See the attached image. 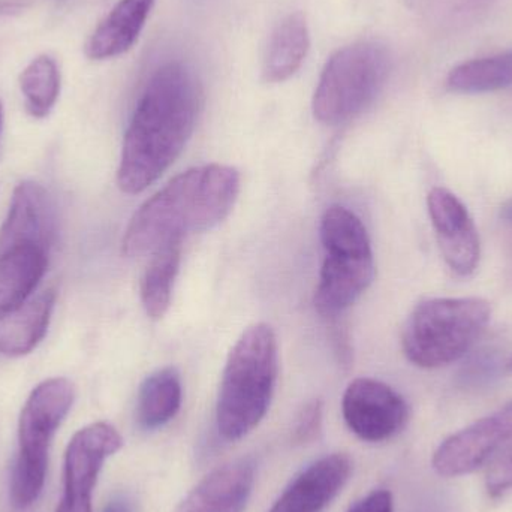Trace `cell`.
<instances>
[{
    "mask_svg": "<svg viewBox=\"0 0 512 512\" xmlns=\"http://www.w3.org/2000/svg\"><path fill=\"white\" fill-rule=\"evenodd\" d=\"M390 54L373 41L340 48L322 69L313 95V114L327 126L342 125L366 110L384 87Z\"/></svg>",
    "mask_w": 512,
    "mask_h": 512,
    "instance_id": "obj_6",
    "label": "cell"
},
{
    "mask_svg": "<svg viewBox=\"0 0 512 512\" xmlns=\"http://www.w3.org/2000/svg\"><path fill=\"white\" fill-rule=\"evenodd\" d=\"M48 251L33 245L15 246L0 254V319L20 309L47 270Z\"/></svg>",
    "mask_w": 512,
    "mask_h": 512,
    "instance_id": "obj_16",
    "label": "cell"
},
{
    "mask_svg": "<svg viewBox=\"0 0 512 512\" xmlns=\"http://www.w3.org/2000/svg\"><path fill=\"white\" fill-rule=\"evenodd\" d=\"M155 0H119L86 42L92 60H107L131 50L137 42Z\"/></svg>",
    "mask_w": 512,
    "mask_h": 512,
    "instance_id": "obj_15",
    "label": "cell"
},
{
    "mask_svg": "<svg viewBox=\"0 0 512 512\" xmlns=\"http://www.w3.org/2000/svg\"><path fill=\"white\" fill-rule=\"evenodd\" d=\"M74 399L71 381L51 378L41 382L26 400L18 426L20 448L11 481V501L18 510H26L38 501L47 475L51 439L71 411Z\"/></svg>",
    "mask_w": 512,
    "mask_h": 512,
    "instance_id": "obj_7",
    "label": "cell"
},
{
    "mask_svg": "<svg viewBox=\"0 0 512 512\" xmlns=\"http://www.w3.org/2000/svg\"><path fill=\"white\" fill-rule=\"evenodd\" d=\"M201 105L203 89L189 66L173 62L156 69L126 129L117 170L120 191H146L176 162L194 132Z\"/></svg>",
    "mask_w": 512,
    "mask_h": 512,
    "instance_id": "obj_1",
    "label": "cell"
},
{
    "mask_svg": "<svg viewBox=\"0 0 512 512\" xmlns=\"http://www.w3.org/2000/svg\"><path fill=\"white\" fill-rule=\"evenodd\" d=\"M502 218L505 219V221L512 222V201L507 204V206H504V209H502Z\"/></svg>",
    "mask_w": 512,
    "mask_h": 512,
    "instance_id": "obj_27",
    "label": "cell"
},
{
    "mask_svg": "<svg viewBox=\"0 0 512 512\" xmlns=\"http://www.w3.org/2000/svg\"><path fill=\"white\" fill-rule=\"evenodd\" d=\"M20 90L27 113L35 119L47 117L60 95V71L56 60L47 54L33 59L21 72Z\"/></svg>",
    "mask_w": 512,
    "mask_h": 512,
    "instance_id": "obj_22",
    "label": "cell"
},
{
    "mask_svg": "<svg viewBox=\"0 0 512 512\" xmlns=\"http://www.w3.org/2000/svg\"><path fill=\"white\" fill-rule=\"evenodd\" d=\"M3 120H5V113H3L2 101H0V134H2Z\"/></svg>",
    "mask_w": 512,
    "mask_h": 512,
    "instance_id": "obj_28",
    "label": "cell"
},
{
    "mask_svg": "<svg viewBox=\"0 0 512 512\" xmlns=\"http://www.w3.org/2000/svg\"><path fill=\"white\" fill-rule=\"evenodd\" d=\"M120 433L108 423H95L75 433L65 456V492L56 512H92V495L108 457L122 448Z\"/></svg>",
    "mask_w": 512,
    "mask_h": 512,
    "instance_id": "obj_9",
    "label": "cell"
},
{
    "mask_svg": "<svg viewBox=\"0 0 512 512\" xmlns=\"http://www.w3.org/2000/svg\"><path fill=\"white\" fill-rule=\"evenodd\" d=\"M322 427V403L319 400L307 403L298 415L294 429V441L307 444L318 438Z\"/></svg>",
    "mask_w": 512,
    "mask_h": 512,
    "instance_id": "obj_23",
    "label": "cell"
},
{
    "mask_svg": "<svg viewBox=\"0 0 512 512\" xmlns=\"http://www.w3.org/2000/svg\"><path fill=\"white\" fill-rule=\"evenodd\" d=\"M182 248L183 240H174L159 248L141 279V303L149 318H164L170 309Z\"/></svg>",
    "mask_w": 512,
    "mask_h": 512,
    "instance_id": "obj_20",
    "label": "cell"
},
{
    "mask_svg": "<svg viewBox=\"0 0 512 512\" xmlns=\"http://www.w3.org/2000/svg\"><path fill=\"white\" fill-rule=\"evenodd\" d=\"M56 207L44 186L23 182L14 189L8 216L0 228V254L21 245L48 251L56 237Z\"/></svg>",
    "mask_w": 512,
    "mask_h": 512,
    "instance_id": "obj_12",
    "label": "cell"
},
{
    "mask_svg": "<svg viewBox=\"0 0 512 512\" xmlns=\"http://www.w3.org/2000/svg\"><path fill=\"white\" fill-rule=\"evenodd\" d=\"M182 399V378L174 367L147 376L138 393L137 421L141 429L152 432L170 423L180 411Z\"/></svg>",
    "mask_w": 512,
    "mask_h": 512,
    "instance_id": "obj_19",
    "label": "cell"
},
{
    "mask_svg": "<svg viewBox=\"0 0 512 512\" xmlns=\"http://www.w3.org/2000/svg\"><path fill=\"white\" fill-rule=\"evenodd\" d=\"M239 192V171L228 165H203L179 174L132 216L123 255L155 254L167 243L218 227L233 212Z\"/></svg>",
    "mask_w": 512,
    "mask_h": 512,
    "instance_id": "obj_2",
    "label": "cell"
},
{
    "mask_svg": "<svg viewBox=\"0 0 512 512\" xmlns=\"http://www.w3.org/2000/svg\"><path fill=\"white\" fill-rule=\"evenodd\" d=\"M492 309L481 298H432L418 304L402 333L406 358L423 369H438L468 354L486 330Z\"/></svg>",
    "mask_w": 512,
    "mask_h": 512,
    "instance_id": "obj_4",
    "label": "cell"
},
{
    "mask_svg": "<svg viewBox=\"0 0 512 512\" xmlns=\"http://www.w3.org/2000/svg\"><path fill=\"white\" fill-rule=\"evenodd\" d=\"M104 512H134V510H132L131 504L125 501V499H114V501L107 505Z\"/></svg>",
    "mask_w": 512,
    "mask_h": 512,
    "instance_id": "obj_26",
    "label": "cell"
},
{
    "mask_svg": "<svg viewBox=\"0 0 512 512\" xmlns=\"http://www.w3.org/2000/svg\"><path fill=\"white\" fill-rule=\"evenodd\" d=\"M321 242L325 258L315 307L322 316H336L351 307L373 282L372 243L361 219L342 206L325 210Z\"/></svg>",
    "mask_w": 512,
    "mask_h": 512,
    "instance_id": "obj_5",
    "label": "cell"
},
{
    "mask_svg": "<svg viewBox=\"0 0 512 512\" xmlns=\"http://www.w3.org/2000/svg\"><path fill=\"white\" fill-rule=\"evenodd\" d=\"M512 448V402L445 439L433 468L441 477L471 474Z\"/></svg>",
    "mask_w": 512,
    "mask_h": 512,
    "instance_id": "obj_8",
    "label": "cell"
},
{
    "mask_svg": "<svg viewBox=\"0 0 512 512\" xmlns=\"http://www.w3.org/2000/svg\"><path fill=\"white\" fill-rule=\"evenodd\" d=\"M430 219L439 249L457 276L477 270L481 256L480 234L465 204L445 188H435L427 197Z\"/></svg>",
    "mask_w": 512,
    "mask_h": 512,
    "instance_id": "obj_11",
    "label": "cell"
},
{
    "mask_svg": "<svg viewBox=\"0 0 512 512\" xmlns=\"http://www.w3.org/2000/svg\"><path fill=\"white\" fill-rule=\"evenodd\" d=\"M56 304L53 289L26 301L20 309L0 319V354L23 357L44 339Z\"/></svg>",
    "mask_w": 512,
    "mask_h": 512,
    "instance_id": "obj_17",
    "label": "cell"
},
{
    "mask_svg": "<svg viewBox=\"0 0 512 512\" xmlns=\"http://www.w3.org/2000/svg\"><path fill=\"white\" fill-rule=\"evenodd\" d=\"M448 87L460 93H486L512 87V51L469 60L448 75Z\"/></svg>",
    "mask_w": 512,
    "mask_h": 512,
    "instance_id": "obj_21",
    "label": "cell"
},
{
    "mask_svg": "<svg viewBox=\"0 0 512 512\" xmlns=\"http://www.w3.org/2000/svg\"><path fill=\"white\" fill-rule=\"evenodd\" d=\"M351 471L346 454L316 460L286 487L270 512H324L348 483Z\"/></svg>",
    "mask_w": 512,
    "mask_h": 512,
    "instance_id": "obj_13",
    "label": "cell"
},
{
    "mask_svg": "<svg viewBox=\"0 0 512 512\" xmlns=\"http://www.w3.org/2000/svg\"><path fill=\"white\" fill-rule=\"evenodd\" d=\"M279 372V352L273 328L249 327L228 355L216 406L218 432L236 442L252 432L270 408Z\"/></svg>",
    "mask_w": 512,
    "mask_h": 512,
    "instance_id": "obj_3",
    "label": "cell"
},
{
    "mask_svg": "<svg viewBox=\"0 0 512 512\" xmlns=\"http://www.w3.org/2000/svg\"><path fill=\"white\" fill-rule=\"evenodd\" d=\"M345 423L361 441L384 442L408 423L405 399L384 382L372 378L352 381L343 394Z\"/></svg>",
    "mask_w": 512,
    "mask_h": 512,
    "instance_id": "obj_10",
    "label": "cell"
},
{
    "mask_svg": "<svg viewBox=\"0 0 512 512\" xmlns=\"http://www.w3.org/2000/svg\"><path fill=\"white\" fill-rule=\"evenodd\" d=\"M487 492L493 498L504 495L512 490V456H504L493 463L487 472Z\"/></svg>",
    "mask_w": 512,
    "mask_h": 512,
    "instance_id": "obj_24",
    "label": "cell"
},
{
    "mask_svg": "<svg viewBox=\"0 0 512 512\" xmlns=\"http://www.w3.org/2000/svg\"><path fill=\"white\" fill-rule=\"evenodd\" d=\"M310 48L309 27L301 12L288 15L271 35L262 66L267 83H282L291 78L306 60Z\"/></svg>",
    "mask_w": 512,
    "mask_h": 512,
    "instance_id": "obj_18",
    "label": "cell"
},
{
    "mask_svg": "<svg viewBox=\"0 0 512 512\" xmlns=\"http://www.w3.org/2000/svg\"><path fill=\"white\" fill-rule=\"evenodd\" d=\"M507 369H508V372H512V357H511V360L508 361V363H507Z\"/></svg>",
    "mask_w": 512,
    "mask_h": 512,
    "instance_id": "obj_29",
    "label": "cell"
},
{
    "mask_svg": "<svg viewBox=\"0 0 512 512\" xmlns=\"http://www.w3.org/2000/svg\"><path fill=\"white\" fill-rule=\"evenodd\" d=\"M255 484V463L239 459L210 472L174 512H243Z\"/></svg>",
    "mask_w": 512,
    "mask_h": 512,
    "instance_id": "obj_14",
    "label": "cell"
},
{
    "mask_svg": "<svg viewBox=\"0 0 512 512\" xmlns=\"http://www.w3.org/2000/svg\"><path fill=\"white\" fill-rule=\"evenodd\" d=\"M348 512H394L393 496L387 490H375L352 505Z\"/></svg>",
    "mask_w": 512,
    "mask_h": 512,
    "instance_id": "obj_25",
    "label": "cell"
}]
</instances>
